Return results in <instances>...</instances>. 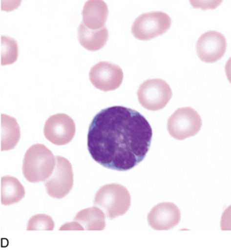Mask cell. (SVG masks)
I'll list each match as a JSON object with an SVG mask.
<instances>
[{
  "label": "cell",
  "mask_w": 231,
  "mask_h": 250,
  "mask_svg": "<svg viewBox=\"0 0 231 250\" xmlns=\"http://www.w3.org/2000/svg\"><path fill=\"white\" fill-rule=\"evenodd\" d=\"M151 140L152 129L144 116L125 106H110L92 119L87 149L101 166L127 171L145 159Z\"/></svg>",
  "instance_id": "obj_1"
},
{
  "label": "cell",
  "mask_w": 231,
  "mask_h": 250,
  "mask_svg": "<svg viewBox=\"0 0 231 250\" xmlns=\"http://www.w3.org/2000/svg\"><path fill=\"white\" fill-rule=\"evenodd\" d=\"M55 165V156L48 148L44 145H34L26 151L22 172L32 183L45 181L53 174Z\"/></svg>",
  "instance_id": "obj_2"
},
{
  "label": "cell",
  "mask_w": 231,
  "mask_h": 250,
  "mask_svg": "<svg viewBox=\"0 0 231 250\" xmlns=\"http://www.w3.org/2000/svg\"><path fill=\"white\" fill-rule=\"evenodd\" d=\"M94 206L103 209L108 219L113 220L128 211L131 195L128 189L119 184H109L101 187L94 199Z\"/></svg>",
  "instance_id": "obj_3"
},
{
  "label": "cell",
  "mask_w": 231,
  "mask_h": 250,
  "mask_svg": "<svg viewBox=\"0 0 231 250\" xmlns=\"http://www.w3.org/2000/svg\"><path fill=\"white\" fill-rule=\"evenodd\" d=\"M202 121L197 111L191 107L176 110L167 122V130L173 138L182 141L200 131Z\"/></svg>",
  "instance_id": "obj_4"
},
{
  "label": "cell",
  "mask_w": 231,
  "mask_h": 250,
  "mask_svg": "<svg viewBox=\"0 0 231 250\" xmlns=\"http://www.w3.org/2000/svg\"><path fill=\"white\" fill-rule=\"evenodd\" d=\"M140 104L149 111H159L164 108L172 98L169 84L162 79L145 81L137 91Z\"/></svg>",
  "instance_id": "obj_5"
},
{
  "label": "cell",
  "mask_w": 231,
  "mask_h": 250,
  "mask_svg": "<svg viewBox=\"0 0 231 250\" xmlns=\"http://www.w3.org/2000/svg\"><path fill=\"white\" fill-rule=\"evenodd\" d=\"M171 25L168 14L162 12H151L140 15L131 27V33L136 39L147 41L164 34Z\"/></svg>",
  "instance_id": "obj_6"
},
{
  "label": "cell",
  "mask_w": 231,
  "mask_h": 250,
  "mask_svg": "<svg viewBox=\"0 0 231 250\" xmlns=\"http://www.w3.org/2000/svg\"><path fill=\"white\" fill-rule=\"evenodd\" d=\"M47 193L51 197L62 199L69 194L73 187L72 165L63 156H56L53 174L44 181Z\"/></svg>",
  "instance_id": "obj_7"
},
{
  "label": "cell",
  "mask_w": 231,
  "mask_h": 250,
  "mask_svg": "<svg viewBox=\"0 0 231 250\" xmlns=\"http://www.w3.org/2000/svg\"><path fill=\"white\" fill-rule=\"evenodd\" d=\"M89 78L96 88L103 92L114 91L123 83V69L117 64L100 62L92 67Z\"/></svg>",
  "instance_id": "obj_8"
},
{
  "label": "cell",
  "mask_w": 231,
  "mask_h": 250,
  "mask_svg": "<svg viewBox=\"0 0 231 250\" xmlns=\"http://www.w3.org/2000/svg\"><path fill=\"white\" fill-rule=\"evenodd\" d=\"M75 133V123L68 115H53L45 123V137L56 146L68 144L73 139Z\"/></svg>",
  "instance_id": "obj_9"
},
{
  "label": "cell",
  "mask_w": 231,
  "mask_h": 250,
  "mask_svg": "<svg viewBox=\"0 0 231 250\" xmlns=\"http://www.w3.org/2000/svg\"><path fill=\"white\" fill-rule=\"evenodd\" d=\"M226 37L215 31L202 34L196 43V53L201 61L208 63L219 61L226 53Z\"/></svg>",
  "instance_id": "obj_10"
},
{
  "label": "cell",
  "mask_w": 231,
  "mask_h": 250,
  "mask_svg": "<svg viewBox=\"0 0 231 250\" xmlns=\"http://www.w3.org/2000/svg\"><path fill=\"white\" fill-rule=\"evenodd\" d=\"M148 223L156 230H169L181 220V211L175 204L163 202L154 206L147 216Z\"/></svg>",
  "instance_id": "obj_11"
},
{
  "label": "cell",
  "mask_w": 231,
  "mask_h": 250,
  "mask_svg": "<svg viewBox=\"0 0 231 250\" xmlns=\"http://www.w3.org/2000/svg\"><path fill=\"white\" fill-rule=\"evenodd\" d=\"M108 16V8L102 0L86 1L83 10L84 25L91 30L104 28Z\"/></svg>",
  "instance_id": "obj_12"
},
{
  "label": "cell",
  "mask_w": 231,
  "mask_h": 250,
  "mask_svg": "<svg viewBox=\"0 0 231 250\" xmlns=\"http://www.w3.org/2000/svg\"><path fill=\"white\" fill-rule=\"evenodd\" d=\"M78 38L84 48L95 52L100 50L106 45L108 39V30L106 27L99 30H91L84 25V22H81L78 28Z\"/></svg>",
  "instance_id": "obj_13"
},
{
  "label": "cell",
  "mask_w": 231,
  "mask_h": 250,
  "mask_svg": "<svg viewBox=\"0 0 231 250\" xmlns=\"http://www.w3.org/2000/svg\"><path fill=\"white\" fill-rule=\"evenodd\" d=\"M21 132L16 119L8 115H1V150L14 149L20 142Z\"/></svg>",
  "instance_id": "obj_14"
},
{
  "label": "cell",
  "mask_w": 231,
  "mask_h": 250,
  "mask_svg": "<svg viewBox=\"0 0 231 250\" xmlns=\"http://www.w3.org/2000/svg\"><path fill=\"white\" fill-rule=\"evenodd\" d=\"M25 195V189L20 181L13 176H3L1 178V203L3 206H11L18 203Z\"/></svg>",
  "instance_id": "obj_15"
},
{
  "label": "cell",
  "mask_w": 231,
  "mask_h": 250,
  "mask_svg": "<svg viewBox=\"0 0 231 250\" xmlns=\"http://www.w3.org/2000/svg\"><path fill=\"white\" fill-rule=\"evenodd\" d=\"M105 217L103 210L94 206L78 212L74 220L82 225L84 230H103L106 227Z\"/></svg>",
  "instance_id": "obj_16"
},
{
  "label": "cell",
  "mask_w": 231,
  "mask_h": 250,
  "mask_svg": "<svg viewBox=\"0 0 231 250\" xmlns=\"http://www.w3.org/2000/svg\"><path fill=\"white\" fill-rule=\"evenodd\" d=\"M19 48L18 43L9 37H1V64L6 66L17 61Z\"/></svg>",
  "instance_id": "obj_17"
},
{
  "label": "cell",
  "mask_w": 231,
  "mask_h": 250,
  "mask_svg": "<svg viewBox=\"0 0 231 250\" xmlns=\"http://www.w3.org/2000/svg\"><path fill=\"white\" fill-rule=\"evenodd\" d=\"M54 222L47 214H39L32 217L28 223V230H53Z\"/></svg>",
  "instance_id": "obj_18"
},
{
  "label": "cell",
  "mask_w": 231,
  "mask_h": 250,
  "mask_svg": "<svg viewBox=\"0 0 231 250\" xmlns=\"http://www.w3.org/2000/svg\"><path fill=\"white\" fill-rule=\"evenodd\" d=\"M67 229H73V230H84V228L79 223L74 220V222L67 223L63 227L60 228V230H67Z\"/></svg>",
  "instance_id": "obj_19"
}]
</instances>
